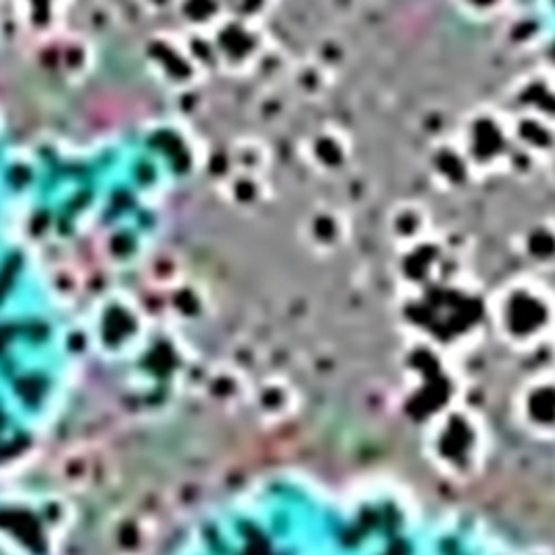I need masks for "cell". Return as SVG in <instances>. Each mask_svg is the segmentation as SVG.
Wrapping results in <instances>:
<instances>
[{
    "label": "cell",
    "mask_w": 555,
    "mask_h": 555,
    "mask_svg": "<svg viewBox=\"0 0 555 555\" xmlns=\"http://www.w3.org/2000/svg\"><path fill=\"white\" fill-rule=\"evenodd\" d=\"M499 339L514 349H533L555 336V293L533 278L505 282L490 300Z\"/></svg>",
    "instance_id": "obj_1"
},
{
    "label": "cell",
    "mask_w": 555,
    "mask_h": 555,
    "mask_svg": "<svg viewBox=\"0 0 555 555\" xmlns=\"http://www.w3.org/2000/svg\"><path fill=\"white\" fill-rule=\"evenodd\" d=\"M453 137L458 139L480 181L508 172L514 152L510 113L494 107H478L462 117Z\"/></svg>",
    "instance_id": "obj_2"
},
{
    "label": "cell",
    "mask_w": 555,
    "mask_h": 555,
    "mask_svg": "<svg viewBox=\"0 0 555 555\" xmlns=\"http://www.w3.org/2000/svg\"><path fill=\"white\" fill-rule=\"evenodd\" d=\"M429 451L434 462L449 475L466 478L478 471L484 451V436L478 419L460 410L439 414L429 432Z\"/></svg>",
    "instance_id": "obj_3"
},
{
    "label": "cell",
    "mask_w": 555,
    "mask_h": 555,
    "mask_svg": "<svg viewBox=\"0 0 555 555\" xmlns=\"http://www.w3.org/2000/svg\"><path fill=\"white\" fill-rule=\"evenodd\" d=\"M449 252L451 250L445 245V241L436 234L427 241L397 250L395 275H397L400 284L406 287L410 295H419L439 287L447 271L445 267L449 263Z\"/></svg>",
    "instance_id": "obj_4"
},
{
    "label": "cell",
    "mask_w": 555,
    "mask_h": 555,
    "mask_svg": "<svg viewBox=\"0 0 555 555\" xmlns=\"http://www.w3.org/2000/svg\"><path fill=\"white\" fill-rule=\"evenodd\" d=\"M425 169L432 185L443 191H462L469 185L478 183L480 176L475 174L469 156L464 154L458 139L441 137L427 148Z\"/></svg>",
    "instance_id": "obj_5"
},
{
    "label": "cell",
    "mask_w": 555,
    "mask_h": 555,
    "mask_svg": "<svg viewBox=\"0 0 555 555\" xmlns=\"http://www.w3.org/2000/svg\"><path fill=\"white\" fill-rule=\"evenodd\" d=\"M512 142L519 152L531 156L533 161L551 163L555 158V120L536 113H510Z\"/></svg>",
    "instance_id": "obj_6"
},
{
    "label": "cell",
    "mask_w": 555,
    "mask_h": 555,
    "mask_svg": "<svg viewBox=\"0 0 555 555\" xmlns=\"http://www.w3.org/2000/svg\"><path fill=\"white\" fill-rule=\"evenodd\" d=\"M388 239L397 250L416 245L434 236V220L425 204L416 200H402L388 211Z\"/></svg>",
    "instance_id": "obj_7"
},
{
    "label": "cell",
    "mask_w": 555,
    "mask_h": 555,
    "mask_svg": "<svg viewBox=\"0 0 555 555\" xmlns=\"http://www.w3.org/2000/svg\"><path fill=\"white\" fill-rule=\"evenodd\" d=\"M517 252L536 271H555V220L540 217L517 236Z\"/></svg>",
    "instance_id": "obj_8"
},
{
    "label": "cell",
    "mask_w": 555,
    "mask_h": 555,
    "mask_svg": "<svg viewBox=\"0 0 555 555\" xmlns=\"http://www.w3.org/2000/svg\"><path fill=\"white\" fill-rule=\"evenodd\" d=\"M521 416L538 434H555V378L531 380L521 393Z\"/></svg>",
    "instance_id": "obj_9"
},
{
    "label": "cell",
    "mask_w": 555,
    "mask_h": 555,
    "mask_svg": "<svg viewBox=\"0 0 555 555\" xmlns=\"http://www.w3.org/2000/svg\"><path fill=\"white\" fill-rule=\"evenodd\" d=\"M514 113H536L555 120V76L531 72L519 78L512 89Z\"/></svg>",
    "instance_id": "obj_10"
},
{
    "label": "cell",
    "mask_w": 555,
    "mask_h": 555,
    "mask_svg": "<svg viewBox=\"0 0 555 555\" xmlns=\"http://www.w3.org/2000/svg\"><path fill=\"white\" fill-rule=\"evenodd\" d=\"M310 150L317 167L324 172H339L341 167H345L351 154L349 139L341 130L334 128H326L324 132L317 135Z\"/></svg>",
    "instance_id": "obj_11"
},
{
    "label": "cell",
    "mask_w": 555,
    "mask_h": 555,
    "mask_svg": "<svg viewBox=\"0 0 555 555\" xmlns=\"http://www.w3.org/2000/svg\"><path fill=\"white\" fill-rule=\"evenodd\" d=\"M308 236L314 243L317 250L321 252H332L341 248L343 241L347 239V222L341 213L336 211H319L312 215Z\"/></svg>",
    "instance_id": "obj_12"
},
{
    "label": "cell",
    "mask_w": 555,
    "mask_h": 555,
    "mask_svg": "<svg viewBox=\"0 0 555 555\" xmlns=\"http://www.w3.org/2000/svg\"><path fill=\"white\" fill-rule=\"evenodd\" d=\"M451 5L473 22H490L510 9L512 0H451Z\"/></svg>",
    "instance_id": "obj_13"
},
{
    "label": "cell",
    "mask_w": 555,
    "mask_h": 555,
    "mask_svg": "<svg viewBox=\"0 0 555 555\" xmlns=\"http://www.w3.org/2000/svg\"><path fill=\"white\" fill-rule=\"evenodd\" d=\"M549 172H551V181H553V185H555V158L549 163Z\"/></svg>",
    "instance_id": "obj_14"
},
{
    "label": "cell",
    "mask_w": 555,
    "mask_h": 555,
    "mask_svg": "<svg viewBox=\"0 0 555 555\" xmlns=\"http://www.w3.org/2000/svg\"><path fill=\"white\" fill-rule=\"evenodd\" d=\"M547 9L555 15V0H547Z\"/></svg>",
    "instance_id": "obj_15"
},
{
    "label": "cell",
    "mask_w": 555,
    "mask_h": 555,
    "mask_svg": "<svg viewBox=\"0 0 555 555\" xmlns=\"http://www.w3.org/2000/svg\"><path fill=\"white\" fill-rule=\"evenodd\" d=\"M553 341H555V336H553Z\"/></svg>",
    "instance_id": "obj_16"
}]
</instances>
